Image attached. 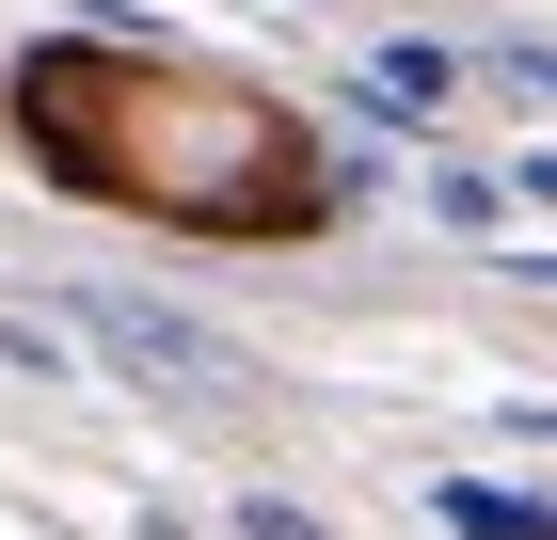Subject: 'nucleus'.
I'll list each match as a JSON object with an SVG mask.
<instances>
[{"instance_id":"f257e3e1","label":"nucleus","mask_w":557,"mask_h":540,"mask_svg":"<svg viewBox=\"0 0 557 540\" xmlns=\"http://www.w3.org/2000/svg\"><path fill=\"white\" fill-rule=\"evenodd\" d=\"M48 318H81V334H96L81 366H112L128 398H175V414H239V398H256L239 334H223V318H191V302H160V287H112V271H81V287H48Z\"/></svg>"},{"instance_id":"f03ea898","label":"nucleus","mask_w":557,"mask_h":540,"mask_svg":"<svg viewBox=\"0 0 557 540\" xmlns=\"http://www.w3.org/2000/svg\"><path fill=\"white\" fill-rule=\"evenodd\" d=\"M350 112L398 127V143H446V112H462V48H446V33H367V48H350Z\"/></svg>"},{"instance_id":"7ed1b4c3","label":"nucleus","mask_w":557,"mask_h":540,"mask_svg":"<svg viewBox=\"0 0 557 540\" xmlns=\"http://www.w3.org/2000/svg\"><path fill=\"white\" fill-rule=\"evenodd\" d=\"M430 525L446 540H557V493H525V477H430Z\"/></svg>"},{"instance_id":"20e7f679","label":"nucleus","mask_w":557,"mask_h":540,"mask_svg":"<svg viewBox=\"0 0 557 540\" xmlns=\"http://www.w3.org/2000/svg\"><path fill=\"white\" fill-rule=\"evenodd\" d=\"M462 48V80L494 96V112H542L557 127V33H446Z\"/></svg>"},{"instance_id":"39448f33","label":"nucleus","mask_w":557,"mask_h":540,"mask_svg":"<svg viewBox=\"0 0 557 540\" xmlns=\"http://www.w3.org/2000/svg\"><path fill=\"white\" fill-rule=\"evenodd\" d=\"M430 239H510V175H478V160H430Z\"/></svg>"},{"instance_id":"423d86ee","label":"nucleus","mask_w":557,"mask_h":540,"mask_svg":"<svg viewBox=\"0 0 557 540\" xmlns=\"http://www.w3.org/2000/svg\"><path fill=\"white\" fill-rule=\"evenodd\" d=\"M0 366H16V381H81V350H64L48 318H16V302H0Z\"/></svg>"},{"instance_id":"0eeeda50","label":"nucleus","mask_w":557,"mask_h":540,"mask_svg":"<svg viewBox=\"0 0 557 540\" xmlns=\"http://www.w3.org/2000/svg\"><path fill=\"white\" fill-rule=\"evenodd\" d=\"M239 540H335V525H319L302 493H239Z\"/></svg>"},{"instance_id":"6e6552de","label":"nucleus","mask_w":557,"mask_h":540,"mask_svg":"<svg viewBox=\"0 0 557 540\" xmlns=\"http://www.w3.org/2000/svg\"><path fill=\"white\" fill-rule=\"evenodd\" d=\"M510 208H557V143H525V160H510Z\"/></svg>"},{"instance_id":"1a4fd4ad","label":"nucleus","mask_w":557,"mask_h":540,"mask_svg":"<svg viewBox=\"0 0 557 540\" xmlns=\"http://www.w3.org/2000/svg\"><path fill=\"white\" fill-rule=\"evenodd\" d=\"M510 429H525V445H557V398H510Z\"/></svg>"},{"instance_id":"9d476101","label":"nucleus","mask_w":557,"mask_h":540,"mask_svg":"<svg viewBox=\"0 0 557 540\" xmlns=\"http://www.w3.org/2000/svg\"><path fill=\"white\" fill-rule=\"evenodd\" d=\"M510 271H525V287H557V254H510Z\"/></svg>"}]
</instances>
